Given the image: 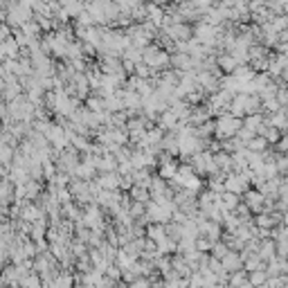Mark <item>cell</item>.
<instances>
[{"label":"cell","mask_w":288,"mask_h":288,"mask_svg":"<svg viewBox=\"0 0 288 288\" xmlns=\"http://www.w3.org/2000/svg\"><path fill=\"white\" fill-rule=\"evenodd\" d=\"M266 147V140L264 137H257V140H250V149H254V151H261V149Z\"/></svg>","instance_id":"3"},{"label":"cell","mask_w":288,"mask_h":288,"mask_svg":"<svg viewBox=\"0 0 288 288\" xmlns=\"http://www.w3.org/2000/svg\"><path fill=\"white\" fill-rule=\"evenodd\" d=\"M219 124H221V128H219L221 135H232V133H236L241 128V122L234 117H221Z\"/></svg>","instance_id":"1"},{"label":"cell","mask_w":288,"mask_h":288,"mask_svg":"<svg viewBox=\"0 0 288 288\" xmlns=\"http://www.w3.org/2000/svg\"><path fill=\"white\" fill-rule=\"evenodd\" d=\"M259 203H261V196H259V194H248V205L250 207H257L259 205Z\"/></svg>","instance_id":"4"},{"label":"cell","mask_w":288,"mask_h":288,"mask_svg":"<svg viewBox=\"0 0 288 288\" xmlns=\"http://www.w3.org/2000/svg\"><path fill=\"white\" fill-rule=\"evenodd\" d=\"M250 282H252V286H259L261 282H266V273L264 270H257V273L250 275Z\"/></svg>","instance_id":"2"}]
</instances>
